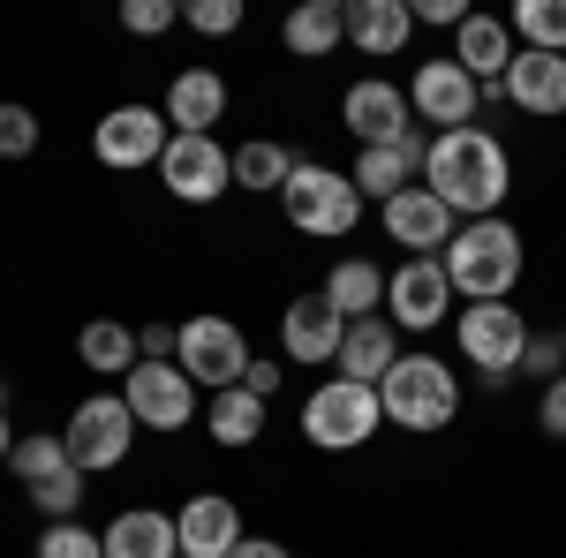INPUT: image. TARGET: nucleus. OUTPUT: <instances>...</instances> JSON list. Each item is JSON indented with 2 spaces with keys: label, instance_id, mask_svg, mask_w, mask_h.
I'll return each mask as SVG.
<instances>
[{
  "label": "nucleus",
  "instance_id": "9d476101",
  "mask_svg": "<svg viewBox=\"0 0 566 558\" xmlns=\"http://www.w3.org/2000/svg\"><path fill=\"white\" fill-rule=\"evenodd\" d=\"M476 106H483V84L453 61V53H438V61H423V69L408 76V114H416L431 136L469 129V122H476Z\"/></svg>",
  "mask_w": 566,
  "mask_h": 558
},
{
  "label": "nucleus",
  "instance_id": "a211bd4d",
  "mask_svg": "<svg viewBox=\"0 0 566 558\" xmlns=\"http://www.w3.org/2000/svg\"><path fill=\"white\" fill-rule=\"evenodd\" d=\"M175 536H181V558H234V544H242L250 528H242V506H234V498L197 491L175 514Z\"/></svg>",
  "mask_w": 566,
  "mask_h": 558
},
{
  "label": "nucleus",
  "instance_id": "aec40b11",
  "mask_svg": "<svg viewBox=\"0 0 566 558\" xmlns=\"http://www.w3.org/2000/svg\"><path fill=\"white\" fill-rule=\"evenodd\" d=\"M514 23L506 15H483V8H469V23L453 31V61L476 76V84H506V69H514Z\"/></svg>",
  "mask_w": 566,
  "mask_h": 558
},
{
  "label": "nucleus",
  "instance_id": "b1692460",
  "mask_svg": "<svg viewBox=\"0 0 566 558\" xmlns=\"http://www.w3.org/2000/svg\"><path fill=\"white\" fill-rule=\"evenodd\" d=\"M408 347H400V333H392L386 317H363V325H348V340H340V362H333V378H355V386H386V370L400 362Z\"/></svg>",
  "mask_w": 566,
  "mask_h": 558
},
{
  "label": "nucleus",
  "instance_id": "0eeeda50",
  "mask_svg": "<svg viewBox=\"0 0 566 558\" xmlns=\"http://www.w3.org/2000/svg\"><path fill=\"white\" fill-rule=\"evenodd\" d=\"M167 144H175V122H167V106H114V114H98V129H91V159L114 173H159L167 159Z\"/></svg>",
  "mask_w": 566,
  "mask_h": 558
},
{
  "label": "nucleus",
  "instance_id": "c85d7f7f",
  "mask_svg": "<svg viewBox=\"0 0 566 558\" xmlns=\"http://www.w3.org/2000/svg\"><path fill=\"white\" fill-rule=\"evenodd\" d=\"M295 151L287 144H272V136H250V144H234V189H258V197H280L287 181H295Z\"/></svg>",
  "mask_w": 566,
  "mask_h": 558
},
{
  "label": "nucleus",
  "instance_id": "1a4fd4ad",
  "mask_svg": "<svg viewBox=\"0 0 566 558\" xmlns=\"http://www.w3.org/2000/svg\"><path fill=\"white\" fill-rule=\"evenodd\" d=\"M175 362L189 370L197 392H227V386H242V370H250V340H242L234 317H181Z\"/></svg>",
  "mask_w": 566,
  "mask_h": 558
},
{
  "label": "nucleus",
  "instance_id": "ddd939ff",
  "mask_svg": "<svg viewBox=\"0 0 566 558\" xmlns=\"http://www.w3.org/2000/svg\"><path fill=\"white\" fill-rule=\"evenodd\" d=\"M122 400H129L136 430H189L197 423V386L181 362H136L122 378Z\"/></svg>",
  "mask_w": 566,
  "mask_h": 558
},
{
  "label": "nucleus",
  "instance_id": "e433bc0d",
  "mask_svg": "<svg viewBox=\"0 0 566 558\" xmlns=\"http://www.w3.org/2000/svg\"><path fill=\"white\" fill-rule=\"evenodd\" d=\"M522 378H536V386H552V378H566V347H559V333H528Z\"/></svg>",
  "mask_w": 566,
  "mask_h": 558
},
{
  "label": "nucleus",
  "instance_id": "412c9836",
  "mask_svg": "<svg viewBox=\"0 0 566 558\" xmlns=\"http://www.w3.org/2000/svg\"><path fill=\"white\" fill-rule=\"evenodd\" d=\"M167 122H175V136H212L227 122V76L219 69H181L167 84Z\"/></svg>",
  "mask_w": 566,
  "mask_h": 558
},
{
  "label": "nucleus",
  "instance_id": "6ab92c4d",
  "mask_svg": "<svg viewBox=\"0 0 566 558\" xmlns=\"http://www.w3.org/2000/svg\"><path fill=\"white\" fill-rule=\"evenodd\" d=\"M506 106H522V114H536V122H559L566 114V53L522 45L514 69H506Z\"/></svg>",
  "mask_w": 566,
  "mask_h": 558
},
{
  "label": "nucleus",
  "instance_id": "f257e3e1",
  "mask_svg": "<svg viewBox=\"0 0 566 558\" xmlns=\"http://www.w3.org/2000/svg\"><path fill=\"white\" fill-rule=\"evenodd\" d=\"M423 189H431V197H438L453 219H499L506 189H514V159H506V144L483 129V122H469V129L431 136Z\"/></svg>",
  "mask_w": 566,
  "mask_h": 558
},
{
  "label": "nucleus",
  "instance_id": "423d86ee",
  "mask_svg": "<svg viewBox=\"0 0 566 558\" xmlns=\"http://www.w3.org/2000/svg\"><path fill=\"white\" fill-rule=\"evenodd\" d=\"M386 423V408H378V386H355V378H325V386L303 400V438L317 453H355V445H370Z\"/></svg>",
  "mask_w": 566,
  "mask_h": 558
},
{
  "label": "nucleus",
  "instance_id": "ea45409f",
  "mask_svg": "<svg viewBox=\"0 0 566 558\" xmlns=\"http://www.w3.org/2000/svg\"><path fill=\"white\" fill-rule=\"evenodd\" d=\"M416 23H438V31H461L469 23V0H408Z\"/></svg>",
  "mask_w": 566,
  "mask_h": 558
},
{
  "label": "nucleus",
  "instance_id": "4468645a",
  "mask_svg": "<svg viewBox=\"0 0 566 558\" xmlns=\"http://www.w3.org/2000/svg\"><path fill=\"white\" fill-rule=\"evenodd\" d=\"M159 181H167V197H181V204H219L234 189V151L219 136H175L167 159H159Z\"/></svg>",
  "mask_w": 566,
  "mask_h": 558
},
{
  "label": "nucleus",
  "instance_id": "dca6fc26",
  "mask_svg": "<svg viewBox=\"0 0 566 558\" xmlns=\"http://www.w3.org/2000/svg\"><path fill=\"white\" fill-rule=\"evenodd\" d=\"M340 340H348V317H340L325 295H295V302H287V317H280V347H287V362L325 370V362H340Z\"/></svg>",
  "mask_w": 566,
  "mask_h": 558
},
{
  "label": "nucleus",
  "instance_id": "2eb2a0df",
  "mask_svg": "<svg viewBox=\"0 0 566 558\" xmlns=\"http://www.w3.org/2000/svg\"><path fill=\"white\" fill-rule=\"evenodd\" d=\"M378 212H386V234L408 250V257H446V242L461 234V219L446 212L423 181H416V189H400V197H392V204H378Z\"/></svg>",
  "mask_w": 566,
  "mask_h": 558
},
{
  "label": "nucleus",
  "instance_id": "cd10ccee",
  "mask_svg": "<svg viewBox=\"0 0 566 558\" xmlns=\"http://www.w3.org/2000/svg\"><path fill=\"white\" fill-rule=\"evenodd\" d=\"M76 362L98 370V378H129L144 355H136V333L122 325V317H91L84 333H76Z\"/></svg>",
  "mask_w": 566,
  "mask_h": 558
},
{
  "label": "nucleus",
  "instance_id": "c756f323",
  "mask_svg": "<svg viewBox=\"0 0 566 558\" xmlns=\"http://www.w3.org/2000/svg\"><path fill=\"white\" fill-rule=\"evenodd\" d=\"M8 468L23 475V491H39V483H61V475H76V461H69V445H61V430H23Z\"/></svg>",
  "mask_w": 566,
  "mask_h": 558
},
{
  "label": "nucleus",
  "instance_id": "37998d69",
  "mask_svg": "<svg viewBox=\"0 0 566 558\" xmlns=\"http://www.w3.org/2000/svg\"><path fill=\"white\" fill-rule=\"evenodd\" d=\"M0 461H15V430H8V386H0Z\"/></svg>",
  "mask_w": 566,
  "mask_h": 558
},
{
  "label": "nucleus",
  "instance_id": "393cba45",
  "mask_svg": "<svg viewBox=\"0 0 566 558\" xmlns=\"http://www.w3.org/2000/svg\"><path fill=\"white\" fill-rule=\"evenodd\" d=\"M317 295L333 302L348 325H363V317H386V272H378L370 257H340L333 272H325V287H317Z\"/></svg>",
  "mask_w": 566,
  "mask_h": 558
},
{
  "label": "nucleus",
  "instance_id": "6e6552de",
  "mask_svg": "<svg viewBox=\"0 0 566 558\" xmlns=\"http://www.w3.org/2000/svg\"><path fill=\"white\" fill-rule=\"evenodd\" d=\"M61 445H69V461H76L84 475L122 468V461H129V445H136V415H129V400H122V392H91L84 408L69 415Z\"/></svg>",
  "mask_w": 566,
  "mask_h": 558
},
{
  "label": "nucleus",
  "instance_id": "72a5a7b5",
  "mask_svg": "<svg viewBox=\"0 0 566 558\" xmlns=\"http://www.w3.org/2000/svg\"><path fill=\"white\" fill-rule=\"evenodd\" d=\"M175 23H181L175 0H122V31H129V39H167Z\"/></svg>",
  "mask_w": 566,
  "mask_h": 558
},
{
  "label": "nucleus",
  "instance_id": "a19ab883",
  "mask_svg": "<svg viewBox=\"0 0 566 558\" xmlns=\"http://www.w3.org/2000/svg\"><path fill=\"white\" fill-rule=\"evenodd\" d=\"M280 386H287V362H264V355H250V370H242V392H258V400H272Z\"/></svg>",
  "mask_w": 566,
  "mask_h": 558
},
{
  "label": "nucleus",
  "instance_id": "7ed1b4c3",
  "mask_svg": "<svg viewBox=\"0 0 566 558\" xmlns=\"http://www.w3.org/2000/svg\"><path fill=\"white\" fill-rule=\"evenodd\" d=\"M378 408H386L392 430H416V438H431L461 415V378L446 370V355H400L386 370V386H378Z\"/></svg>",
  "mask_w": 566,
  "mask_h": 558
},
{
  "label": "nucleus",
  "instance_id": "4be33fe9",
  "mask_svg": "<svg viewBox=\"0 0 566 558\" xmlns=\"http://www.w3.org/2000/svg\"><path fill=\"white\" fill-rule=\"evenodd\" d=\"M416 39V8L408 0H348V45L363 61H392Z\"/></svg>",
  "mask_w": 566,
  "mask_h": 558
},
{
  "label": "nucleus",
  "instance_id": "79ce46f5",
  "mask_svg": "<svg viewBox=\"0 0 566 558\" xmlns=\"http://www.w3.org/2000/svg\"><path fill=\"white\" fill-rule=\"evenodd\" d=\"M234 558H295V551H287L280 536H242V544H234Z\"/></svg>",
  "mask_w": 566,
  "mask_h": 558
},
{
  "label": "nucleus",
  "instance_id": "4c0bfd02",
  "mask_svg": "<svg viewBox=\"0 0 566 558\" xmlns=\"http://www.w3.org/2000/svg\"><path fill=\"white\" fill-rule=\"evenodd\" d=\"M536 423H544V438H566V378L536 392Z\"/></svg>",
  "mask_w": 566,
  "mask_h": 558
},
{
  "label": "nucleus",
  "instance_id": "2f4dec72",
  "mask_svg": "<svg viewBox=\"0 0 566 558\" xmlns=\"http://www.w3.org/2000/svg\"><path fill=\"white\" fill-rule=\"evenodd\" d=\"M39 558H106V536L84 528V520H45Z\"/></svg>",
  "mask_w": 566,
  "mask_h": 558
},
{
  "label": "nucleus",
  "instance_id": "f3484780",
  "mask_svg": "<svg viewBox=\"0 0 566 558\" xmlns=\"http://www.w3.org/2000/svg\"><path fill=\"white\" fill-rule=\"evenodd\" d=\"M340 122H348L355 144H392L400 129H416V114H408V84H392V76H363V84H348Z\"/></svg>",
  "mask_w": 566,
  "mask_h": 558
},
{
  "label": "nucleus",
  "instance_id": "f704fd0d",
  "mask_svg": "<svg viewBox=\"0 0 566 558\" xmlns=\"http://www.w3.org/2000/svg\"><path fill=\"white\" fill-rule=\"evenodd\" d=\"M84 491H91V483H84V468H76V475H61V483H39L31 506H39L45 520H76V514H84Z\"/></svg>",
  "mask_w": 566,
  "mask_h": 558
},
{
  "label": "nucleus",
  "instance_id": "58836bf2",
  "mask_svg": "<svg viewBox=\"0 0 566 558\" xmlns=\"http://www.w3.org/2000/svg\"><path fill=\"white\" fill-rule=\"evenodd\" d=\"M175 347H181V325H144L136 333V355L144 362H175Z\"/></svg>",
  "mask_w": 566,
  "mask_h": 558
},
{
  "label": "nucleus",
  "instance_id": "7c9ffc66",
  "mask_svg": "<svg viewBox=\"0 0 566 558\" xmlns=\"http://www.w3.org/2000/svg\"><path fill=\"white\" fill-rule=\"evenodd\" d=\"M514 45H536V53H566V0H514Z\"/></svg>",
  "mask_w": 566,
  "mask_h": 558
},
{
  "label": "nucleus",
  "instance_id": "c9c22d12",
  "mask_svg": "<svg viewBox=\"0 0 566 558\" xmlns=\"http://www.w3.org/2000/svg\"><path fill=\"white\" fill-rule=\"evenodd\" d=\"M31 151H39V114L8 98L0 106V159H31Z\"/></svg>",
  "mask_w": 566,
  "mask_h": 558
},
{
  "label": "nucleus",
  "instance_id": "bb28decb",
  "mask_svg": "<svg viewBox=\"0 0 566 558\" xmlns=\"http://www.w3.org/2000/svg\"><path fill=\"white\" fill-rule=\"evenodd\" d=\"M205 430H212V445L242 453V445H258V430H264V400H258V392H242V386L205 392Z\"/></svg>",
  "mask_w": 566,
  "mask_h": 558
},
{
  "label": "nucleus",
  "instance_id": "f8f14e48",
  "mask_svg": "<svg viewBox=\"0 0 566 558\" xmlns=\"http://www.w3.org/2000/svg\"><path fill=\"white\" fill-rule=\"evenodd\" d=\"M423 159H431V129L416 122V129H400L392 144H363L355 167H348V181L363 189V204H392L400 189L423 181Z\"/></svg>",
  "mask_w": 566,
  "mask_h": 558
},
{
  "label": "nucleus",
  "instance_id": "a878e982",
  "mask_svg": "<svg viewBox=\"0 0 566 558\" xmlns=\"http://www.w3.org/2000/svg\"><path fill=\"white\" fill-rule=\"evenodd\" d=\"M280 39H287L295 61H325L333 45L348 39V8H340V0H303V8L280 23Z\"/></svg>",
  "mask_w": 566,
  "mask_h": 558
},
{
  "label": "nucleus",
  "instance_id": "473e14b6",
  "mask_svg": "<svg viewBox=\"0 0 566 558\" xmlns=\"http://www.w3.org/2000/svg\"><path fill=\"white\" fill-rule=\"evenodd\" d=\"M181 23H189L197 39H234V31H242V0H189Z\"/></svg>",
  "mask_w": 566,
  "mask_h": 558
},
{
  "label": "nucleus",
  "instance_id": "c03bdc74",
  "mask_svg": "<svg viewBox=\"0 0 566 558\" xmlns=\"http://www.w3.org/2000/svg\"><path fill=\"white\" fill-rule=\"evenodd\" d=\"M559 347H566V325H559Z\"/></svg>",
  "mask_w": 566,
  "mask_h": 558
},
{
  "label": "nucleus",
  "instance_id": "20e7f679",
  "mask_svg": "<svg viewBox=\"0 0 566 558\" xmlns=\"http://www.w3.org/2000/svg\"><path fill=\"white\" fill-rule=\"evenodd\" d=\"M280 212H287V227H295V234H310V242H348L355 219H363V189H355L340 167L303 159V167H295V181L280 189Z\"/></svg>",
  "mask_w": 566,
  "mask_h": 558
},
{
  "label": "nucleus",
  "instance_id": "39448f33",
  "mask_svg": "<svg viewBox=\"0 0 566 558\" xmlns=\"http://www.w3.org/2000/svg\"><path fill=\"white\" fill-rule=\"evenodd\" d=\"M453 347H461V362H476L483 386H506V378H522L528 317L514 302H469V309L453 317Z\"/></svg>",
  "mask_w": 566,
  "mask_h": 558
},
{
  "label": "nucleus",
  "instance_id": "9b49d317",
  "mask_svg": "<svg viewBox=\"0 0 566 558\" xmlns=\"http://www.w3.org/2000/svg\"><path fill=\"white\" fill-rule=\"evenodd\" d=\"M446 302H461L453 280H446V257H408L386 272V325L392 333H438Z\"/></svg>",
  "mask_w": 566,
  "mask_h": 558
},
{
  "label": "nucleus",
  "instance_id": "5701e85b",
  "mask_svg": "<svg viewBox=\"0 0 566 558\" xmlns=\"http://www.w3.org/2000/svg\"><path fill=\"white\" fill-rule=\"evenodd\" d=\"M98 536H106V558H181L175 514H159V506H129V514L106 520Z\"/></svg>",
  "mask_w": 566,
  "mask_h": 558
},
{
  "label": "nucleus",
  "instance_id": "f03ea898",
  "mask_svg": "<svg viewBox=\"0 0 566 558\" xmlns=\"http://www.w3.org/2000/svg\"><path fill=\"white\" fill-rule=\"evenodd\" d=\"M522 264L528 250L514 234V219H461V234L446 242V280L461 302H514Z\"/></svg>",
  "mask_w": 566,
  "mask_h": 558
}]
</instances>
